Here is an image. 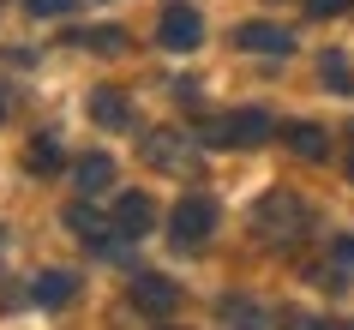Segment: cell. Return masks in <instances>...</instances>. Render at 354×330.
<instances>
[{
	"label": "cell",
	"instance_id": "obj_1",
	"mask_svg": "<svg viewBox=\"0 0 354 330\" xmlns=\"http://www.w3.org/2000/svg\"><path fill=\"white\" fill-rule=\"evenodd\" d=\"M259 228L264 235H300V228H306V210H300V199L295 192H270V199L259 204Z\"/></svg>",
	"mask_w": 354,
	"mask_h": 330
},
{
	"label": "cell",
	"instance_id": "obj_2",
	"mask_svg": "<svg viewBox=\"0 0 354 330\" xmlns=\"http://www.w3.org/2000/svg\"><path fill=\"white\" fill-rule=\"evenodd\" d=\"M168 228H174L180 246H192V240H205L210 228H216V204H210V199H180V210H174Z\"/></svg>",
	"mask_w": 354,
	"mask_h": 330
},
{
	"label": "cell",
	"instance_id": "obj_3",
	"mask_svg": "<svg viewBox=\"0 0 354 330\" xmlns=\"http://www.w3.org/2000/svg\"><path fill=\"white\" fill-rule=\"evenodd\" d=\"M145 156L156 168H168V174H187V168H192V145H180V132H150Z\"/></svg>",
	"mask_w": 354,
	"mask_h": 330
},
{
	"label": "cell",
	"instance_id": "obj_4",
	"mask_svg": "<svg viewBox=\"0 0 354 330\" xmlns=\"http://www.w3.org/2000/svg\"><path fill=\"white\" fill-rule=\"evenodd\" d=\"M132 306L150 312V318H168V312H174V282H168V276H138V282H132Z\"/></svg>",
	"mask_w": 354,
	"mask_h": 330
},
{
	"label": "cell",
	"instance_id": "obj_5",
	"mask_svg": "<svg viewBox=\"0 0 354 330\" xmlns=\"http://www.w3.org/2000/svg\"><path fill=\"white\" fill-rule=\"evenodd\" d=\"M198 37H205V24H198L192 6H168L162 12V42L168 48H198Z\"/></svg>",
	"mask_w": 354,
	"mask_h": 330
},
{
	"label": "cell",
	"instance_id": "obj_6",
	"mask_svg": "<svg viewBox=\"0 0 354 330\" xmlns=\"http://www.w3.org/2000/svg\"><path fill=\"white\" fill-rule=\"evenodd\" d=\"M30 294H37V306H66L78 294V276L73 271H42L37 282H30Z\"/></svg>",
	"mask_w": 354,
	"mask_h": 330
},
{
	"label": "cell",
	"instance_id": "obj_7",
	"mask_svg": "<svg viewBox=\"0 0 354 330\" xmlns=\"http://www.w3.org/2000/svg\"><path fill=\"white\" fill-rule=\"evenodd\" d=\"M66 228H73L78 240H91L96 253H114V240H109V228H102V217H91L84 204H73V210H66Z\"/></svg>",
	"mask_w": 354,
	"mask_h": 330
},
{
	"label": "cell",
	"instance_id": "obj_8",
	"mask_svg": "<svg viewBox=\"0 0 354 330\" xmlns=\"http://www.w3.org/2000/svg\"><path fill=\"white\" fill-rule=\"evenodd\" d=\"M234 42H241V48H270V55H288V48H295V37L277 30V24H246Z\"/></svg>",
	"mask_w": 354,
	"mask_h": 330
},
{
	"label": "cell",
	"instance_id": "obj_9",
	"mask_svg": "<svg viewBox=\"0 0 354 330\" xmlns=\"http://www.w3.org/2000/svg\"><path fill=\"white\" fill-rule=\"evenodd\" d=\"M114 222H120V235H145L150 222H156V210H150V204L138 199V192H127V199L114 204Z\"/></svg>",
	"mask_w": 354,
	"mask_h": 330
},
{
	"label": "cell",
	"instance_id": "obj_10",
	"mask_svg": "<svg viewBox=\"0 0 354 330\" xmlns=\"http://www.w3.org/2000/svg\"><path fill=\"white\" fill-rule=\"evenodd\" d=\"M223 138H241V145H259V138H270V120H264L259 109H252V114H234V120L223 127Z\"/></svg>",
	"mask_w": 354,
	"mask_h": 330
},
{
	"label": "cell",
	"instance_id": "obj_11",
	"mask_svg": "<svg viewBox=\"0 0 354 330\" xmlns=\"http://www.w3.org/2000/svg\"><path fill=\"white\" fill-rule=\"evenodd\" d=\"M109 181H114V163H109V156H84V163H78V192H102Z\"/></svg>",
	"mask_w": 354,
	"mask_h": 330
},
{
	"label": "cell",
	"instance_id": "obj_12",
	"mask_svg": "<svg viewBox=\"0 0 354 330\" xmlns=\"http://www.w3.org/2000/svg\"><path fill=\"white\" fill-rule=\"evenodd\" d=\"M91 120H96V127H127V109H120V96H114V91H96L91 96Z\"/></svg>",
	"mask_w": 354,
	"mask_h": 330
},
{
	"label": "cell",
	"instance_id": "obj_13",
	"mask_svg": "<svg viewBox=\"0 0 354 330\" xmlns=\"http://www.w3.org/2000/svg\"><path fill=\"white\" fill-rule=\"evenodd\" d=\"M24 163L37 168V174H55L60 168V145L55 138H30V156H24Z\"/></svg>",
	"mask_w": 354,
	"mask_h": 330
},
{
	"label": "cell",
	"instance_id": "obj_14",
	"mask_svg": "<svg viewBox=\"0 0 354 330\" xmlns=\"http://www.w3.org/2000/svg\"><path fill=\"white\" fill-rule=\"evenodd\" d=\"M288 145H295L300 156H324V132L318 127H288Z\"/></svg>",
	"mask_w": 354,
	"mask_h": 330
},
{
	"label": "cell",
	"instance_id": "obj_15",
	"mask_svg": "<svg viewBox=\"0 0 354 330\" xmlns=\"http://www.w3.org/2000/svg\"><path fill=\"white\" fill-rule=\"evenodd\" d=\"M78 48H127V37H120V30H78Z\"/></svg>",
	"mask_w": 354,
	"mask_h": 330
},
{
	"label": "cell",
	"instance_id": "obj_16",
	"mask_svg": "<svg viewBox=\"0 0 354 330\" xmlns=\"http://www.w3.org/2000/svg\"><path fill=\"white\" fill-rule=\"evenodd\" d=\"M30 12H37V19H66L73 0H30Z\"/></svg>",
	"mask_w": 354,
	"mask_h": 330
},
{
	"label": "cell",
	"instance_id": "obj_17",
	"mask_svg": "<svg viewBox=\"0 0 354 330\" xmlns=\"http://www.w3.org/2000/svg\"><path fill=\"white\" fill-rule=\"evenodd\" d=\"M306 12H318V19H336V12H348V0H313Z\"/></svg>",
	"mask_w": 354,
	"mask_h": 330
},
{
	"label": "cell",
	"instance_id": "obj_18",
	"mask_svg": "<svg viewBox=\"0 0 354 330\" xmlns=\"http://www.w3.org/2000/svg\"><path fill=\"white\" fill-rule=\"evenodd\" d=\"M336 258H342V264H354V240H336Z\"/></svg>",
	"mask_w": 354,
	"mask_h": 330
}]
</instances>
